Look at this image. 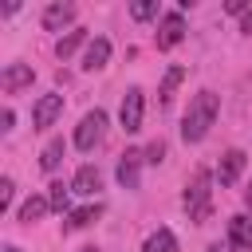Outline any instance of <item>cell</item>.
<instances>
[{"mask_svg":"<svg viewBox=\"0 0 252 252\" xmlns=\"http://www.w3.org/2000/svg\"><path fill=\"white\" fill-rule=\"evenodd\" d=\"M217 114H220V98H217L213 91H197V94L189 98L185 118H181V138H185V142H201V138L209 134V126L217 122Z\"/></svg>","mask_w":252,"mask_h":252,"instance_id":"obj_1","label":"cell"},{"mask_svg":"<svg viewBox=\"0 0 252 252\" xmlns=\"http://www.w3.org/2000/svg\"><path fill=\"white\" fill-rule=\"evenodd\" d=\"M181 201H185V209H189V220L205 224L209 213H213V169H193Z\"/></svg>","mask_w":252,"mask_h":252,"instance_id":"obj_2","label":"cell"},{"mask_svg":"<svg viewBox=\"0 0 252 252\" xmlns=\"http://www.w3.org/2000/svg\"><path fill=\"white\" fill-rule=\"evenodd\" d=\"M102 134H106V110H87L83 114V122L75 126V146L79 150H94L98 142H102Z\"/></svg>","mask_w":252,"mask_h":252,"instance_id":"obj_3","label":"cell"},{"mask_svg":"<svg viewBox=\"0 0 252 252\" xmlns=\"http://www.w3.org/2000/svg\"><path fill=\"white\" fill-rule=\"evenodd\" d=\"M142 110H146V94H142V87H130L122 94V106H118V122H122L126 134L142 130Z\"/></svg>","mask_w":252,"mask_h":252,"instance_id":"obj_4","label":"cell"},{"mask_svg":"<svg viewBox=\"0 0 252 252\" xmlns=\"http://www.w3.org/2000/svg\"><path fill=\"white\" fill-rule=\"evenodd\" d=\"M185 39V16L181 12H165L158 24V51H173Z\"/></svg>","mask_w":252,"mask_h":252,"instance_id":"obj_5","label":"cell"},{"mask_svg":"<svg viewBox=\"0 0 252 252\" xmlns=\"http://www.w3.org/2000/svg\"><path fill=\"white\" fill-rule=\"evenodd\" d=\"M59 114H63V94H55V91L51 94H39V102L32 106V126L35 130H47Z\"/></svg>","mask_w":252,"mask_h":252,"instance_id":"obj_6","label":"cell"},{"mask_svg":"<svg viewBox=\"0 0 252 252\" xmlns=\"http://www.w3.org/2000/svg\"><path fill=\"white\" fill-rule=\"evenodd\" d=\"M32 79H35V71H32L28 63H8V67L0 71V91H4V94H16V91L32 87Z\"/></svg>","mask_w":252,"mask_h":252,"instance_id":"obj_7","label":"cell"},{"mask_svg":"<svg viewBox=\"0 0 252 252\" xmlns=\"http://www.w3.org/2000/svg\"><path fill=\"white\" fill-rule=\"evenodd\" d=\"M142 161H146V154H142V150H126V154L118 158V185H122V189H138Z\"/></svg>","mask_w":252,"mask_h":252,"instance_id":"obj_8","label":"cell"},{"mask_svg":"<svg viewBox=\"0 0 252 252\" xmlns=\"http://www.w3.org/2000/svg\"><path fill=\"white\" fill-rule=\"evenodd\" d=\"M228 244L240 248V252H252V213L228 217Z\"/></svg>","mask_w":252,"mask_h":252,"instance_id":"obj_9","label":"cell"},{"mask_svg":"<svg viewBox=\"0 0 252 252\" xmlns=\"http://www.w3.org/2000/svg\"><path fill=\"white\" fill-rule=\"evenodd\" d=\"M71 24H75V4H63V0H59V4H47V8H43V28H47V32H63V28H71ZM71 32H75V28H71Z\"/></svg>","mask_w":252,"mask_h":252,"instance_id":"obj_10","label":"cell"},{"mask_svg":"<svg viewBox=\"0 0 252 252\" xmlns=\"http://www.w3.org/2000/svg\"><path fill=\"white\" fill-rule=\"evenodd\" d=\"M106 63H110V39L106 35H94L87 43V51H83V71H102Z\"/></svg>","mask_w":252,"mask_h":252,"instance_id":"obj_11","label":"cell"},{"mask_svg":"<svg viewBox=\"0 0 252 252\" xmlns=\"http://www.w3.org/2000/svg\"><path fill=\"white\" fill-rule=\"evenodd\" d=\"M240 173H244V150H228L220 158V165H217V181L220 185H236Z\"/></svg>","mask_w":252,"mask_h":252,"instance_id":"obj_12","label":"cell"},{"mask_svg":"<svg viewBox=\"0 0 252 252\" xmlns=\"http://www.w3.org/2000/svg\"><path fill=\"white\" fill-rule=\"evenodd\" d=\"M98 189H102V173H98V165H79V169H75V181H71V193L94 197Z\"/></svg>","mask_w":252,"mask_h":252,"instance_id":"obj_13","label":"cell"},{"mask_svg":"<svg viewBox=\"0 0 252 252\" xmlns=\"http://www.w3.org/2000/svg\"><path fill=\"white\" fill-rule=\"evenodd\" d=\"M142 252H177V236H173L169 228H158V232H150V236H146Z\"/></svg>","mask_w":252,"mask_h":252,"instance_id":"obj_14","label":"cell"},{"mask_svg":"<svg viewBox=\"0 0 252 252\" xmlns=\"http://www.w3.org/2000/svg\"><path fill=\"white\" fill-rule=\"evenodd\" d=\"M51 213V201L47 197H28L24 205H20V220L24 224H32V220H39V217H47Z\"/></svg>","mask_w":252,"mask_h":252,"instance_id":"obj_15","label":"cell"},{"mask_svg":"<svg viewBox=\"0 0 252 252\" xmlns=\"http://www.w3.org/2000/svg\"><path fill=\"white\" fill-rule=\"evenodd\" d=\"M181 79H185V67H169V71H165V79H161V87H158L161 106H165V102H173V91L181 87Z\"/></svg>","mask_w":252,"mask_h":252,"instance_id":"obj_16","label":"cell"},{"mask_svg":"<svg viewBox=\"0 0 252 252\" xmlns=\"http://www.w3.org/2000/svg\"><path fill=\"white\" fill-rule=\"evenodd\" d=\"M102 217V205L94 201V205H83V209H75L71 217H67V228H87V224H94Z\"/></svg>","mask_w":252,"mask_h":252,"instance_id":"obj_17","label":"cell"},{"mask_svg":"<svg viewBox=\"0 0 252 252\" xmlns=\"http://www.w3.org/2000/svg\"><path fill=\"white\" fill-rule=\"evenodd\" d=\"M79 43H91L83 28H75V32H67V35H63L59 43H55V55H59V59H67V55H75V47H79Z\"/></svg>","mask_w":252,"mask_h":252,"instance_id":"obj_18","label":"cell"},{"mask_svg":"<svg viewBox=\"0 0 252 252\" xmlns=\"http://www.w3.org/2000/svg\"><path fill=\"white\" fill-rule=\"evenodd\" d=\"M59 161H63V138H51V142L43 146V154H39V165H43V169L51 173V169H55Z\"/></svg>","mask_w":252,"mask_h":252,"instance_id":"obj_19","label":"cell"},{"mask_svg":"<svg viewBox=\"0 0 252 252\" xmlns=\"http://www.w3.org/2000/svg\"><path fill=\"white\" fill-rule=\"evenodd\" d=\"M47 201H51V209H55V213H67V209H71V185L55 181V185H51V197H47Z\"/></svg>","mask_w":252,"mask_h":252,"instance_id":"obj_20","label":"cell"},{"mask_svg":"<svg viewBox=\"0 0 252 252\" xmlns=\"http://www.w3.org/2000/svg\"><path fill=\"white\" fill-rule=\"evenodd\" d=\"M130 16L134 20H150V16H158V4L154 0H138V4H130Z\"/></svg>","mask_w":252,"mask_h":252,"instance_id":"obj_21","label":"cell"},{"mask_svg":"<svg viewBox=\"0 0 252 252\" xmlns=\"http://www.w3.org/2000/svg\"><path fill=\"white\" fill-rule=\"evenodd\" d=\"M12 193H16V185H12V177H0V213L12 205Z\"/></svg>","mask_w":252,"mask_h":252,"instance_id":"obj_22","label":"cell"},{"mask_svg":"<svg viewBox=\"0 0 252 252\" xmlns=\"http://www.w3.org/2000/svg\"><path fill=\"white\" fill-rule=\"evenodd\" d=\"M142 154H146V161H154V165H158V161L165 158V142H150V146H146Z\"/></svg>","mask_w":252,"mask_h":252,"instance_id":"obj_23","label":"cell"},{"mask_svg":"<svg viewBox=\"0 0 252 252\" xmlns=\"http://www.w3.org/2000/svg\"><path fill=\"white\" fill-rule=\"evenodd\" d=\"M224 12H232V16H240V12H248V4H244V0H228V4H224Z\"/></svg>","mask_w":252,"mask_h":252,"instance_id":"obj_24","label":"cell"},{"mask_svg":"<svg viewBox=\"0 0 252 252\" xmlns=\"http://www.w3.org/2000/svg\"><path fill=\"white\" fill-rule=\"evenodd\" d=\"M0 122H4L0 130H12V122H16V114H12V110H4V114H0Z\"/></svg>","mask_w":252,"mask_h":252,"instance_id":"obj_25","label":"cell"},{"mask_svg":"<svg viewBox=\"0 0 252 252\" xmlns=\"http://www.w3.org/2000/svg\"><path fill=\"white\" fill-rule=\"evenodd\" d=\"M240 32H248V35H252V8L244 12V24H240Z\"/></svg>","mask_w":252,"mask_h":252,"instance_id":"obj_26","label":"cell"},{"mask_svg":"<svg viewBox=\"0 0 252 252\" xmlns=\"http://www.w3.org/2000/svg\"><path fill=\"white\" fill-rule=\"evenodd\" d=\"M244 205L252 209V181H248V189H244Z\"/></svg>","mask_w":252,"mask_h":252,"instance_id":"obj_27","label":"cell"},{"mask_svg":"<svg viewBox=\"0 0 252 252\" xmlns=\"http://www.w3.org/2000/svg\"><path fill=\"white\" fill-rule=\"evenodd\" d=\"M79 252H98V248H94V244H87V248H79Z\"/></svg>","mask_w":252,"mask_h":252,"instance_id":"obj_28","label":"cell"},{"mask_svg":"<svg viewBox=\"0 0 252 252\" xmlns=\"http://www.w3.org/2000/svg\"><path fill=\"white\" fill-rule=\"evenodd\" d=\"M4 252H20V248H16V244H8V248H4Z\"/></svg>","mask_w":252,"mask_h":252,"instance_id":"obj_29","label":"cell"},{"mask_svg":"<svg viewBox=\"0 0 252 252\" xmlns=\"http://www.w3.org/2000/svg\"><path fill=\"white\" fill-rule=\"evenodd\" d=\"M209 252H224V248H220V244H213V248H209Z\"/></svg>","mask_w":252,"mask_h":252,"instance_id":"obj_30","label":"cell"}]
</instances>
